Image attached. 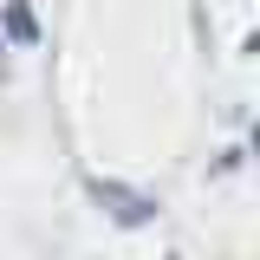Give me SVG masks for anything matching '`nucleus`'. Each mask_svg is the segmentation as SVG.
<instances>
[{"label":"nucleus","mask_w":260,"mask_h":260,"mask_svg":"<svg viewBox=\"0 0 260 260\" xmlns=\"http://www.w3.org/2000/svg\"><path fill=\"white\" fill-rule=\"evenodd\" d=\"M91 202H104L117 228H143V221H156V202H150V195L124 189V182H104V176H91Z\"/></svg>","instance_id":"f257e3e1"},{"label":"nucleus","mask_w":260,"mask_h":260,"mask_svg":"<svg viewBox=\"0 0 260 260\" xmlns=\"http://www.w3.org/2000/svg\"><path fill=\"white\" fill-rule=\"evenodd\" d=\"M0 20H7V39H20V46H39V20H32L26 7H7Z\"/></svg>","instance_id":"f03ea898"}]
</instances>
